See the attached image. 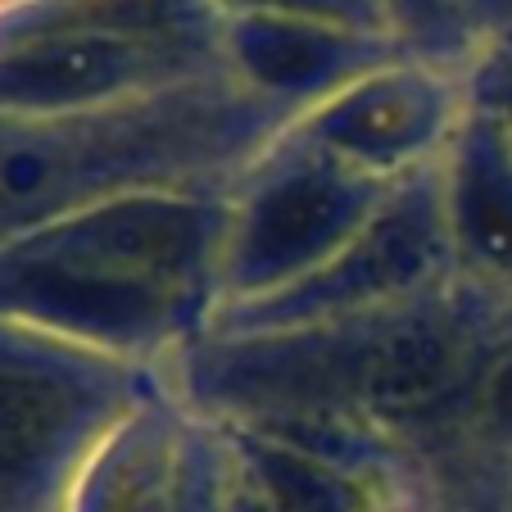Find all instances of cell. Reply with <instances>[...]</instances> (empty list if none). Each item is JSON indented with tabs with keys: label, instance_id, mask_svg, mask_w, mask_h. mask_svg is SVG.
Instances as JSON below:
<instances>
[{
	"label": "cell",
	"instance_id": "cell-1",
	"mask_svg": "<svg viewBox=\"0 0 512 512\" xmlns=\"http://www.w3.org/2000/svg\"><path fill=\"white\" fill-rule=\"evenodd\" d=\"M440 182L454 259L485 286H512V136L481 105H467Z\"/></svg>",
	"mask_w": 512,
	"mask_h": 512
},
{
	"label": "cell",
	"instance_id": "cell-2",
	"mask_svg": "<svg viewBox=\"0 0 512 512\" xmlns=\"http://www.w3.org/2000/svg\"><path fill=\"white\" fill-rule=\"evenodd\" d=\"M467 413H472V422L481 426L490 440L512 445V340L490 354V363H485L481 381H476V390H472Z\"/></svg>",
	"mask_w": 512,
	"mask_h": 512
},
{
	"label": "cell",
	"instance_id": "cell-3",
	"mask_svg": "<svg viewBox=\"0 0 512 512\" xmlns=\"http://www.w3.org/2000/svg\"><path fill=\"white\" fill-rule=\"evenodd\" d=\"M472 105H481L485 114L499 118V127L512 136V46H503L490 64L481 68L472 91Z\"/></svg>",
	"mask_w": 512,
	"mask_h": 512
},
{
	"label": "cell",
	"instance_id": "cell-4",
	"mask_svg": "<svg viewBox=\"0 0 512 512\" xmlns=\"http://www.w3.org/2000/svg\"><path fill=\"white\" fill-rule=\"evenodd\" d=\"M503 41H508V46H512V32H508V37H503Z\"/></svg>",
	"mask_w": 512,
	"mask_h": 512
}]
</instances>
